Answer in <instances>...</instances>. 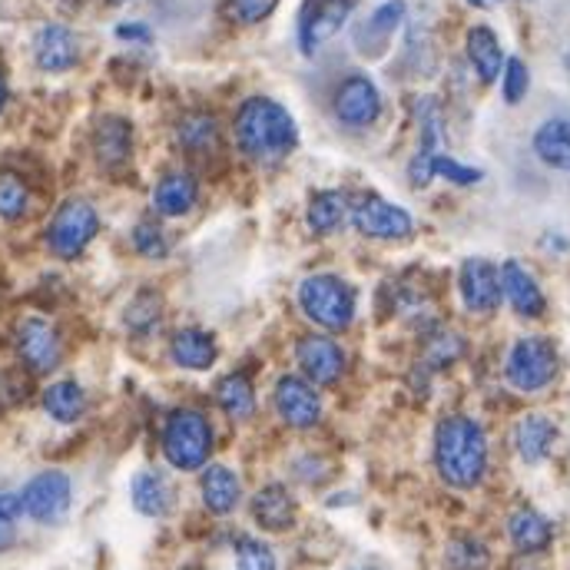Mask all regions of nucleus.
Listing matches in <instances>:
<instances>
[{"instance_id":"cd10ccee","label":"nucleus","mask_w":570,"mask_h":570,"mask_svg":"<svg viewBox=\"0 0 570 570\" xmlns=\"http://www.w3.org/2000/svg\"><path fill=\"white\" fill-rule=\"evenodd\" d=\"M130 494H134V508L146 518H163L173 504V491L166 478L156 471H140L130 484Z\"/></svg>"},{"instance_id":"7c9ffc66","label":"nucleus","mask_w":570,"mask_h":570,"mask_svg":"<svg viewBox=\"0 0 570 570\" xmlns=\"http://www.w3.org/2000/svg\"><path fill=\"white\" fill-rule=\"evenodd\" d=\"M405 20V0H389V3H382L368 20H365V27H362V37H375L379 43H375V50L395 33V27Z\"/></svg>"},{"instance_id":"4c0bfd02","label":"nucleus","mask_w":570,"mask_h":570,"mask_svg":"<svg viewBox=\"0 0 570 570\" xmlns=\"http://www.w3.org/2000/svg\"><path fill=\"white\" fill-rule=\"evenodd\" d=\"M434 176H444V179H451L454 186H474V183H481V169H474V166H464V163H458V159H451V156H434Z\"/></svg>"},{"instance_id":"423d86ee","label":"nucleus","mask_w":570,"mask_h":570,"mask_svg":"<svg viewBox=\"0 0 570 570\" xmlns=\"http://www.w3.org/2000/svg\"><path fill=\"white\" fill-rule=\"evenodd\" d=\"M97 233H100L97 209L83 199H67L47 226V246L60 259H77L97 239Z\"/></svg>"},{"instance_id":"0eeeda50","label":"nucleus","mask_w":570,"mask_h":570,"mask_svg":"<svg viewBox=\"0 0 570 570\" xmlns=\"http://www.w3.org/2000/svg\"><path fill=\"white\" fill-rule=\"evenodd\" d=\"M348 213H352L355 229L368 239H405L415 229V219L409 209H402L375 193L358 196L355 206H348Z\"/></svg>"},{"instance_id":"f8f14e48","label":"nucleus","mask_w":570,"mask_h":570,"mask_svg":"<svg viewBox=\"0 0 570 570\" xmlns=\"http://www.w3.org/2000/svg\"><path fill=\"white\" fill-rule=\"evenodd\" d=\"M379 114H382V94L368 77L355 73L342 80V87L335 90V117L345 127H368L379 120Z\"/></svg>"},{"instance_id":"412c9836","label":"nucleus","mask_w":570,"mask_h":570,"mask_svg":"<svg viewBox=\"0 0 570 570\" xmlns=\"http://www.w3.org/2000/svg\"><path fill=\"white\" fill-rule=\"evenodd\" d=\"M94 149L107 169L124 166L130 159V149H134V127L120 117H104L97 124V134H94Z\"/></svg>"},{"instance_id":"2eb2a0df","label":"nucleus","mask_w":570,"mask_h":570,"mask_svg":"<svg viewBox=\"0 0 570 570\" xmlns=\"http://www.w3.org/2000/svg\"><path fill=\"white\" fill-rule=\"evenodd\" d=\"M352 13V0H322L315 3L305 17H302V30H298V43L302 53H315L325 40H332L342 23Z\"/></svg>"},{"instance_id":"37998d69","label":"nucleus","mask_w":570,"mask_h":570,"mask_svg":"<svg viewBox=\"0 0 570 570\" xmlns=\"http://www.w3.org/2000/svg\"><path fill=\"white\" fill-rule=\"evenodd\" d=\"M471 7H494V3H501V0H468Z\"/></svg>"},{"instance_id":"473e14b6","label":"nucleus","mask_w":570,"mask_h":570,"mask_svg":"<svg viewBox=\"0 0 570 570\" xmlns=\"http://www.w3.org/2000/svg\"><path fill=\"white\" fill-rule=\"evenodd\" d=\"M30 206V189L17 173H0V219H20Z\"/></svg>"},{"instance_id":"b1692460","label":"nucleus","mask_w":570,"mask_h":570,"mask_svg":"<svg viewBox=\"0 0 570 570\" xmlns=\"http://www.w3.org/2000/svg\"><path fill=\"white\" fill-rule=\"evenodd\" d=\"M508 534H511V544H514L521 554H538V551H544V548L551 544V534H554V531H551V524H548L544 514H538V511H531V508H521V511L511 514Z\"/></svg>"},{"instance_id":"bb28decb","label":"nucleus","mask_w":570,"mask_h":570,"mask_svg":"<svg viewBox=\"0 0 570 570\" xmlns=\"http://www.w3.org/2000/svg\"><path fill=\"white\" fill-rule=\"evenodd\" d=\"M43 409H47V415H50L53 422L73 425V422H80L83 412H87V392H83L77 382H70V379L53 382V385L43 392Z\"/></svg>"},{"instance_id":"a19ab883","label":"nucleus","mask_w":570,"mask_h":570,"mask_svg":"<svg viewBox=\"0 0 570 570\" xmlns=\"http://www.w3.org/2000/svg\"><path fill=\"white\" fill-rule=\"evenodd\" d=\"M117 37H120V40H142V43H146V40H149V30H146L142 23H120V27H117Z\"/></svg>"},{"instance_id":"20e7f679","label":"nucleus","mask_w":570,"mask_h":570,"mask_svg":"<svg viewBox=\"0 0 570 570\" xmlns=\"http://www.w3.org/2000/svg\"><path fill=\"white\" fill-rule=\"evenodd\" d=\"M298 305L315 325H322L328 332H342L355 318V288L338 276L318 273V276L302 279Z\"/></svg>"},{"instance_id":"ea45409f","label":"nucleus","mask_w":570,"mask_h":570,"mask_svg":"<svg viewBox=\"0 0 570 570\" xmlns=\"http://www.w3.org/2000/svg\"><path fill=\"white\" fill-rule=\"evenodd\" d=\"M17 514H23L20 498L17 494H0V551L13 544V518Z\"/></svg>"},{"instance_id":"dca6fc26","label":"nucleus","mask_w":570,"mask_h":570,"mask_svg":"<svg viewBox=\"0 0 570 570\" xmlns=\"http://www.w3.org/2000/svg\"><path fill=\"white\" fill-rule=\"evenodd\" d=\"M498 276H501V295L511 302V308L518 312V315H524V318H538V315H544V292H541V285L538 279L518 263V259H508L501 269H498Z\"/></svg>"},{"instance_id":"39448f33","label":"nucleus","mask_w":570,"mask_h":570,"mask_svg":"<svg viewBox=\"0 0 570 570\" xmlns=\"http://www.w3.org/2000/svg\"><path fill=\"white\" fill-rule=\"evenodd\" d=\"M558 368H561L558 348L541 335H528L518 338L514 348L508 352L504 375L518 392H541L558 379Z\"/></svg>"},{"instance_id":"7ed1b4c3","label":"nucleus","mask_w":570,"mask_h":570,"mask_svg":"<svg viewBox=\"0 0 570 570\" xmlns=\"http://www.w3.org/2000/svg\"><path fill=\"white\" fill-rule=\"evenodd\" d=\"M213 451V428L209 419L196 409H176L163 425V454L179 471L206 468Z\"/></svg>"},{"instance_id":"9b49d317","label":"nucleus","mask_w":570,"mask_h":570,"mask_svg":"<svg viewBox=\"0 0 570 570\" xmlns=\"http://www.w3.org/2000/svg\"><path fill=\"white\" fill-rule=\"evenodd\" d=\"M17 352L23 358V365L37 375L53 372L60 365V335L50 322L43 318H23L17 328Z\"/></svg>"},{"instance_id":"393cba45","label":"nucleus","mask_w":570,"mask_h":570,"mask_svg":"<svg viewBox=\"0 0 570 570\" xmlns=\"http://www.w3.org/2000/svg\"><path fill=\"white\" fill-rule=\"evenodd\" d=\"M348 216V196L338 193V189H322L308 199V209H305V223L312 233L318 236H328L335 233Z\"/></svg>"},{"instance_id":"ddd939ff","label":"nucleus","mask_w":570,"mask_h":570,"mask_svg":"<svg viewBox=\"0 0 570 570\" xmlns=\"http://www.w3.org/2000/svg\"><path fill=\"white\" fill-rule=\"evenodd\" d=\"M461 298L471 312H494L501 305V276L498 266H491L488 259H464L461 276H458Z\"/></svg>"},{"instance_id":"aec40b11","label":"nucleus","mask_w":570,"mask_h":570,"mask_svg":"<svg viewBox=\"0 0 570 570\" xmlns=\"http://www.w3.org/2000/svg\"><path fill=\"white\" fill-rule=\"evenodd\" d=\"M199 491H203L206 511H213V514H229V511H236V504H239V498H243V484H239L236 471H229L226 464H209V468L203 471Z\"/></svg>"},{"instance_id":"1a4fd4ad","label":"nucleus","mask_w":570,"mask_h":570,"mask_svg":"<svg viewBox=\"0 0 570 570\" xmlns=\"http://www.w3.org/2000/svg\"><path fill=\"white\" fill-rule=\"evenodd\" d=\"M273 405H276L279 419H283L288 428L305 431V428H315L322 422V399H318L315 385H308V382L298 379V375H283V379L276 382Z\"/></svg>"},{"instance_id":"72a5a7b5","label":"nucleus","mask_w":570,"mask_h":570,"mask_svg":"<svg viewBox=\"0 0 570 570\" xmlns=\"http://www.w3.org/2000/svg\"><path fill=\"white\" fill-rule=\"evenodd\" d=\"M448 568L451 570H488V548L474 538H458L448 548Z\"/></svg>"},{"instance_id":"a211bd4d","label":"nucleus","mask_w":570,"mask_h":570,"mask_svg":"<svg viewBox=\"0 0 570 570\" xmlns=\"http://www.w3.org/2000/svg\"><path fill=\"white\" fill-rule=\"evenodd\" d=\"M253 518L263 531H288L295 524V498L285 484H266L253 498Z\"/></svg>"},{"instance_id":"9d476101","label":"nucleus","mask_w":570,"mask_h":570,"mask_svg":"<svg viewBox=\"0 0 570 570\" xmlns=\"http://www.w3.org/2000/svg\"><path fill=\"white\" fill-rule=\"evenodd\" d=\"M295 362L308 385H335L345 372V352L335 338L325 335H305L295 345Z\"/></svg>"},{"instance_id":"6e6552de","label":"nucleus","mask_w":570,"mask_h":570,"mask_svg":"<svg viewBox=\"0 0 570 570\" xmlns=\"http://www.w3.org/2000/svg\"><path fill=\"white\" fill-rule=\"evenodd\" d=\"M20 511L37 524H57L70 511V478L63 471H40L17 494Z\"/></svg>"},{"instance_id":"2f4dec72","label":"nucleus","mask_w":570,"mask_h":570,"mask_svg":"<svg viewBox=\"0 0 570 570\" xmlns=\"http://www.w3.org/2000/svg\"><path fill=\"white\" fill-rule=\"evenodd\" d=\"M159 315H163V298L156 292H149V288H142L140 295L127 305V325L137 335H146L149 328H156Z\"/></svg>"},{"instance_id":"4be33fe9","label":"nucleus","mask_w":570,"mask_h":570,"mask_svg":"<svg viewBox=\"0 0 570 570\" xmlns=\"http://www.w3.org/2000/svg\"><path fill=\"white\" fill-rule=\"evenodd\" d=\"M554 438H558V428L548 415H524L518 428H514V444H518V454L528 461V464H538L551 454L554 448Z\"/></svg>"},{"instance_id":"e433bc0d","label":"nucleus","mask_w":570,"mask_h":570,"mask_svg":"<svg viewBox=\"0 0 570 570\" xmlns=\"http://www.w3.org/2000/svg\"><path fill=\"white\" fill-rule=\"evenodd\" d=\"M134 249L146 256V259H163L166 253H169V243H166V233L156 226V223H140L137 229H134Z\"/></svg>"},{"instance_id":"5701e85b","label":"nucleus","mask_w":570,"mask_h":570,"mask_svg":"<svg viewBox=\"0 0 570 570\" xmlns=\"http://www.w3.org/2000/svg\"><path fill=\"white\" fill-rule=\"evenodd\" d=\"M199 186L189 173H169L153 189V206L159 216H183L196 206Z\"/></svg>"},{"instance_id":"f3484780","label":"nucleus","mask_w":570,"mask_h":570,"mask_svg":"<svg viewBox=\"0 0 570 570\" xmlns=\"http://www.w3.org/2000/svg\"><path fill=\"white\" fill-rule=\"evenodd\" d=\"M464 47H468V60H471L478 80L481 83H494L501 77V70H504V60H508L504 50H501L498 33L491 27L478 23V27L468 30V43Z\"/></svg>"},{"instance_id":"c85d7f7f","label":"nucleus","mask_w":570,"mask_h":570,"mask_svg":"<svg viewBox=\"0 0 570 570\" xmlns=\"http://www.w3.org/2000/svg\"><path fill=\"white\" fill-rule=\"evenodd\" d=\"M216 402H219V409H223L229 419H236V422L249 419V415L256 412V392H253L249 375H243V372L226 375V379L216 385Z\"/></svg>"},{"instance_id":"58836bf2","label":"nucleus","mask_w":570,"mask_h":570,"mask_svg":"<svg viewBox=\"0 0 570 570\" xmlns=\"http://www.w3.org/2000/svg\"><path fill=\"white\" fill-rule=\"evenodd\" d=\"M279 0H229V17L239 23H259L276 10Z\"/></svg>"},{"instance_id":"4468645a","label":"nucleus","mask_w":570,"mask_h":570,"mask_svg":"<svg viewBox=\"0 0 570 570\" xmlns=\"http://www.w3.org/2000/svg\"><path fill=\"white\" fill-rule=\"evenodd\" d=\"M33 57H37V67L47 70V73H63L70 70L77 60H80V43L73 37L70 27L63 23H47L37 40H33Z\"/></svg>"},{"instance_id":"c9c22d12","label":"nucleus","mask_w":570,"mask_h":570,"mask_svg":"<svg viewBox=\"0 0 570 570\" xmlns=\"http://www.w3.org/2000/svg\"><path fill=\"white\" fill-rule=\"evenodd\" d=\"M236 564H239V570H276V558L263 541L239 538L236 541Z\"/></svg>"},{"instance_id":"f257e3e1","label":"nucleus","mask_w":570,"mask_h":570,"mask_svg":"<svg viewBox=\"0 0 570 570\" xmlns=\"http://www.w3.org/2000/svg\"><path fill=\"white\" fill-rule=\"evenodd\" d=\"M434 464L444 484L474 488L488 468V438L484 428L464 415H448L434 428Z\"/></svg>"},{"instance_id":"c756f323","label":"nucleus","mask_w":570,"mask_h":570,"mask_svg":"<svg viewBox=\"0 0 570 570\" xmlns=\"http://www.w3.org/2000/svg\"><path fill=\"white\" fill-rule=\"evenodd\" d=\"M179 146H186L189 153H213L219 146V127L216 117L209 114H186L176 127Z\"/></svg>"},{"instance_id":"a878e982","label":"nucleus","mask_w":570,"mask_h":570,"mask_svg":"<svg viewBox=\"0 0 570 570\" xmlns=\"http://www.w3.org/2000/svg\"><path fill=\"white\" fill-rule=\"evenodd\" d=\"M534 153L551 169H570V120H544L534 134Z\"/></svg>"},{"instance_id":"6ab92c4d","label":"nucleus","mask_w":570,"mask_h":570,"mask_svg":"<svg viewBox=\"0 0 570 570\" xmlns=\"http://www.w3.org/2000/svg\"><path fill=\"white\" fill-rule=\"evenodd\" d=\"M169 355H173V362H176L179 368L206 372V368L216 362L219 348H216V338H213L209 332H203V328H183V332L173 335Z\"/></svg>"},{"instance_id":"79ce46f5","label":"nucleus","mask_w":570,"mask_h":570,"mask_svg":"<svg viewBox=\"0 0 570 570\" xmlns=\"http://www.w3.org/2000/svg\"><path fill=\"white\" fill-rule=\"evenodd\" d=\"M7 107V80H3V73H0V110Z\"/></svg>"},{"instance_id":"f704fd0d","label":"nucleus","mask_w":570,"mask_h":570,"mask_svg":"<svg viewBox=\"0 0 570 570\" xmlns=\"http://www.w3.org/2000/svg\"><path fill=\"white\" fill-rule=\"evenodd\" d=\"M528 87H531V73L524 67L521 57H508L504 60V70H501V90H504V100L508 104H521L528 97Z\"/></svg>"},{"instance_id":"f03ea898","label":"nucleus","mask_w":570,"mask_h":570,"mask_svg":"<svg viewBox=\"0 0 570 570\" xmlns=\"http://www.w3.org/2000/svg\"><path fill=\"white\" fill-rule=\"evenodd\" d=\"M236 140L249 159L279 163L295 149L298 127L283 104L269 97H249L236 114Z\"/></svg>"},{"instance_id":"c03bdc74","label":"nucleus","mask_w":570,"mask_h":570,"mask_svg":"<svg viewBox=\"0 0 570 570\" xmlns=\"http://www.w3.org/2000/svg\"><path fill=\"white\" fill-rule=\"evenodd\" d=\"M114 3H130V0H114Z\"/></svg>"}]
</instances>
